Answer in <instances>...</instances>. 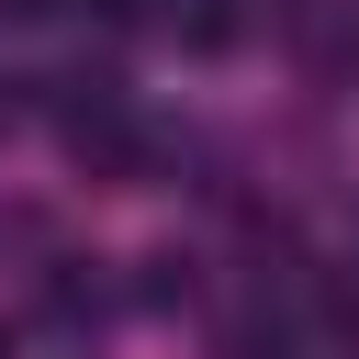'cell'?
Returning a JSON list of instances; mask_svg holds the SVG:
<instances>
[{"label":"cell","mask_w":359,"mask_h":359,"mask_svg":"<svg viewBox=\"0 0 359 359\" xmlns=\"http://www.w3.org/2000/svg\"><path fill=\"white\" fill-rule=\"evenodd\" d=\"M0 359H11V337H0Z\"/></svg>","instance_id":"1"}]
</instances>
